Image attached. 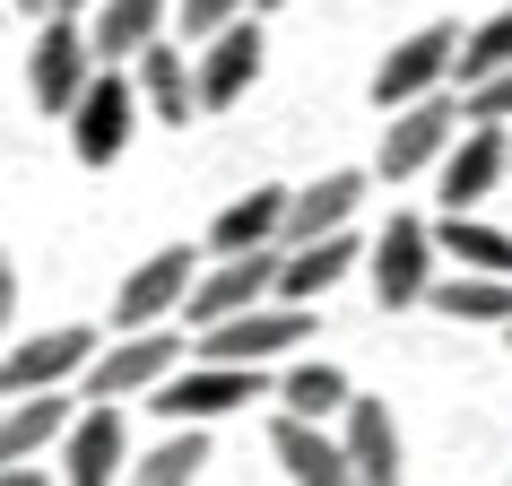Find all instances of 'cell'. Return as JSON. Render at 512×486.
Instances as JSON below:
<instances>
[{
    "label": "cell",
    "mask_w": 512,
    "mask_h": 486,
    "mask_svg": "<svg viewBox=\"0 0 512 486\" xmlns=\"http://www.w3.org/2000/svg\"><path fill=\"white\" fill-rule=\"evenodd\" d=\"M365 270H374L382 313L426 304V287H434V226H417V217H391V226H382V243L365 252Z\"/></svg>",
    "instance_id": "cell-9"
},
{
    "label": "cell",
    "mask_w": 512,
    "mask_h": 486,
    "mask_svg": "<svg viewBox=\"0 0 512 486\" xmlns=\"http://www.w3.org/2000/svg\"><path fill=\"white\" fill-rule=\"evenodd\" d=\"M452 53H460V27H417L408 44H391L382 70H374V105L391 113V105H408V96L443 87V79H452Z\"/></svg>",
    "instance_id": "cell-12"
},
{
    "label": "cell",
    "mask_w": 512,
    "mask_h": 486,
    "mask_svg": "<svg viewBox=\"0 0 512 486\" xmlns=\"http://www.w3.org/2000/svg\"><path fill=\"white\" fill-rule=\"evenodd\" d=\"M313 330V304H287V296H261L226 313V322H200V356H226V365H270V356L304 348Z\"/></svg>",
    "instance_id": "cell-2"
},
{
    "label": "cell",
    "mask_w": 512,
    "mask_h": 486,
    "mask_svg": "<svg viewBox=\"0 0 512 486\" xmlns=\"http://www.w3.org/2000/svg\"><path fill=\"white\" fill-rule=\"evenodd\" d=\"M53 9H61V18H87V9H96V0H53Z\"/></svg>",
    "instance_id": "cell-32"
},
{
    "label": "cell",
    "mask_w": 512,
    "mask_h": 486,
    "mask_svg": "<svg viewBox=\"0 0 512 486\" xmlns=\"http://www.w3.org/2000/svg\"><path fill=\"white\" fill-rule=\"evenodd\" d=\"M270 400V374L261 365H226V356H200V365H174V374L148 391L165 426H217V417H235V408Z\"/></svg>",
    "instance_id": "cell-1"
},
{
    "label": "cell",
    "mask_w": 512,
    "mask_h": 486,
    "mask_svg": "<svg viewBox=\"0 0 512 486\" xmlns=\"http://www.w3.org/2000/svg\"><path fill=\"white\" fill-rule=\"evenodd\" d=\"M174 365H183V339L148 322V330H131V339H113L105 356H87V400H148Z\"/></svg>",
    "instance_id": "cell-5"
},
{
    "label": "cell",
    "mask_w": 512,
    "mask_h": 486,
    "mask_svg": "<svg viewBox=\"0 0 512 486\" xmlns=\"http://www.w3.org/2000/svg\"><path fill=\"white\" fill-rule=\"evenodd\" d=\"M165 18H174V0H96V9H87V53L96 61H131L148 35H165Z\"/></svg>",
    "instance_id": "cell-20"
},
{
    "label": "cell",
    "mask_w": 512,
    "mask_h": 486,
    "mask_svg": "<svg viewBox=\"0 0 512 486\" xmlns=\"http://www.w3.org/2000/svg\"><path fill=\"white\" fill-rule=\"evenodd\" d=\"M278 287V243H252V252H217V270H191L183 313L191 322H226L243 304H261Z\"/></svg>",
    "instance_id": "cell-8"
},
{
    "label": "cell",
    "mask_w": 512,
    "mask_h": 486,
    "mask_svg": "<svg viewBox=\"0 0 512 486\" xmlns=\"http://www.w3.org/2000/svg\"><path fill=\"white\" fill-rule=\"evenodd\" d=\"M460 113H469V122H512V61L486 70L478 87H460Z\"/></svg>",
    "instance_id": "cell-28"
},
{
    "label": "cell",
    "mask_w": 512,
    "mask_h": 486,
    "mask_svg": "<svg viewBox=\"0 0 512 486\" xmlns=\"http://www.w3.org/2000/svg\"><path fill=\"white\" fill-rule=\"evenodd\" d=\"M18 322V261H9V252H0V330Z\"/></svg>",
    "instance_id": "cell-30"
},
{
    "label": "cell",
    "mask_w": 512,
    "mask_h": 486,
    "mask_svg": "<svg viewBox=\"0 0 512 486\" xmlns=\"http://www.w3.org/2000/svg\"><path fill=\"white\" fill-rule=\"evenodd\" d=\"M278 235H287V191H278V183L226 200V209H217V226H209L217 252H252V243H278Z\"/></svg>",
    "instance_id": "cell-23"
},
{
    "label": "cell",
    "mask_w": 512,
    "mask_h": 486,
    "mask_svg": "<svg viewBox=\"0 0 512 486\" xmlns=\"http://www.w3.org/2000/svg\"><path fill=\"white\" fill-rule=\"evenodd\" d=\"M131 131H139V87L122 79V70H105V61H96V79H87L79 105H70V148H79L87 174H105V165L131 148Z\"/></svg>",
    "instance_id": "cell-3"
},
{
    "label": "cell",
    "mask_w": 512,
    "mask_h": 486,
    "mask_svg": "<svg viewBox=\"0 0 512 486\" xmlns=\"http://www.w3.org/2000/svg\"><path fill=\"white\" fill-rule=\"evenodd\" d=\"M200 469H209V426H174L157 452H139L131 478H139V486H191Z\"/></svg>",
    "instance_id": "cell-25"
},
{
    "label": "cell",
    "mask_w": 512,
    "mask_h": 486,
    "mask_svg": "<svg viewBox=\"0 0 512 486\" xmlns=\"http://www.w3.org/2000/svg\"><path fill=\"white\" fill-rule=\"evenodd\" d=\"M270 400H287L296 417H322V426H330V417L348 408V374H339V365H296V374L278 382Z\"/></svg>",
    "instance_id": "cell-26"
},
{
    "label": "cell",
    "mask_w": 512,
    "mask_h": 486,
    "mask_svg": "<svg viewBox=\"0 0 512 486\" xmlns=\"http://www.w3.org/2000/svg\"><path fill=\"white\" fill-rule=\"evenodd\" d=\"M270 460L296 486H348V452H339V434H330L322 417H296V408L270 426Z\"/></svg>",
    "instance_id": "cell-18"
},
{
    "label": "cell",
    "mask_w": 512,
    "mask_h": 486,
    "mask_svg": "<svg viewBox=\"0 0 512 486\" xmlns=\"http://www.w3.org/2000/svg\"><path fill=\"white\" fill-rule=\"evenodd\" d=\"M356 261H365V243H356L348 226L304 235V243H287V252H278V287H270V296H287V304H322L330 287L356 270Z\"/></svg>",
    "instance_id": "cell-13"
},
{
    "label": "cell",
    "mask_w": 512,
    "mask_h": 486,
    "mask_svg": "<svg viewBox=\"0 0 512 486\" xmlns=\"http://www.w3.org/2000/svg\"><path fill=\"white\" fill-rule=\"evenodd\" d=\"M87 79H96L87 27H79V18H61V9H44V35H35V53H27V96L44 113H70Z\"/></svg>",
    "instance_id": "cell-7"
},
{
    "label": "cell",
    "mask_w": 512,
    "mask_h": 486,
    "mask_svg": "<svg viewBox=\"0 0 512 486\" xmlns=\"http://www.w3.org/2000/svg\"><path fill=\"white\" fill-rule=\"evenodd\" d=\"M209 53L191 61V79H200V113H226V105H243L252 96V79H261V9H243V18H226L217 35H200Z\"/></svg>",
    "instance_id": "cell-6"
},
{
    "label": "cell",
    "mask_w": 512,
    "mask_h": 486,
    "mask_svg": "<svg viewBox=\"0 0 512 486\" xmlns=\"http://www.w3.org/2000/svg\"><path fill=\"white\" fill-rule=\"evenodd\" d=\"M504 348H512V322H504Z\"/></svg>",
    "instance_id": "cell-34"
},
{
    "label": "cell",
    "mask_w": 512,
    "mask_h": 486,
    "mask_svg": "<svg viewBox=\"0 0 512 486\" xmlns=\"http://www.w3.org/2000/svg\"><path fill=\"white\" fill-rule=\"evenodd\" d=\"M131 61H139V113H157V122H174V131H183L191 113H200V79H191L183 44L148 35V44H139Z\"/></svg>",
    "instance_id": "cell-19"
},
{
    "label": "cell",
    "mask_w": 512,
    "mask_h": 486,
    "mask_svg": "<svg viewBox=\"0 0 512 486\" xmlns=\"http://www.w3.org/2000/svg\"><path fill=\"white\" fill-rule=\"evenodd\" d=\"M426 304L443 322H512V270H460V278H434Z\"/></svg>",
    "instance_id": "cell-22"
},
{
    "label": "cell",
    "mask_w": 512,
    "mask_h": 486,
    "mask_svg": "<svg viewBox=\"0 0 512 486\" xmlns=\"http://www.w3.org/2000/svg\"><path fill=\"white\" fill-rule=\"evenodd\" d=\"M243 9H252V0H174V18H183L191 44H200V35H217L226 18H243Z\"/></svg>",
    "instance_id": "cell-29"
},
{
    "label": "cell",
    "mask_w": 512,
    "mask_h": 486,
    "mask_svg": "<svg viewBox=\"0 0 512 486\" xmlns=\"http://www.w3.org/2000/svg\"><path fill=\"white\" fill-rule=\"evenodd\" d=\"M191 270H200V252H148L131 278H122V296H113V330H148V322H165V313H183V296H191Z\"/></svg>",
    "instance_id": "cell-11"
},
{
    "label": "cell",
    "mask_w": 512,
    "mask_h": 486,
    "mask_svg": "<svg viewBox=\"0 0 512 486\" xmlns=\"http://www.w3.org/2000/svg\"><path fill=\"white\" fill-rule=\"evenodd\" d=\"M434 252H443V261H460V270H512V235H504V226H486L478 209H443Z\"/></svg>",
    "instance_id": "cell-24"
},
{
    "label": "cell",
    "mask_w": 512,
    "mask_h": 486,
    "mask_svg": "<svg viewBox=\"0 0 512 486\" xmlns=\"http://www.w3.org/2000/svg\"><path fill=\"white\" fill-rule=\"evenodd\" d=\"M339 452H348V478L400 486V426H391L382 400H356L348 391V408H339Z\"/></svg>",
    "instance_id": "cell-16"
},
{
    "label": "cell",
    "mask_w": 512,
    "mask_h": 486,
    "mask_svg": "<svg viewBox=\"0 0 512 486\" xmlns=\"http://www.w3.org/2000/svg\"><path fill=\"white\" fill-rule=\"evenodd\" d=\"M252 9H287V0H252Z\"/></svg>",
    "instance_id": "cell-33"
},
{
    "label": "cell",
    "mask_w": 512,
    "mask_h": 486,
    "mask_svg": "<svg viewBox=\"0 0 512 486\" xmlns=\"http://www.w3.org/2000/svg\"><path fill=\"white\" fill-rule=\"evenodd\" d=\"M504 61H512V9H495L486 27H469V35H460V53H452V79H460V87H478L486 70H504Z\"/></svg>",
    "instance_id": "cell-27"
},
{
    "label": "cell",
    "mask_w": 512,
    "mask_h": 486,
    "mask_svg": "<svg viewBox=\"0 0 512 486\" xmlns=\"http://www.w3.org/2000/svg\"><path fill=\"white\" fill-rule=\"evenodd\" d=\"M87 356H96V330H79V322L35 330V339H18V348L0 356V391H44V382H70V374H87Z\"/></svg>",
    "instance_id": "cell-15"
},
{
    "label": "cell",
    "mask_w": 512,
    "mask_h": 486,
    "mask_svg": "<svg viewBox=\"0 0 512 486\" xmlns=\"http://www.w3.org/2000/svg\"><path fill=\"white\" fill-rule=\"evenodd\" d=\"M469 122V113L443 96V87H426V96H408V105H391V131H382V157L374 174L382 183H408V174H426L443 148H452V131Z\"/></svg>",
    "instance_id": "cell-4"
},
{
    "label": "cell",
    "mask_w": 512,
    "mask_h": 486,
    "mask_svg": "<svg viewBox=\"0 0 512 486\" xmlns=\"http://www.w3.org/2000/svg\"><path fill=\"white\" fill-rule=\"evenodd\" d=\"M443 209H478L486 191L512 174V131L504 122H469V131H452V148H443Z\"/></svg>",
    "instance_id": "cell-10"
},
{
    "label": "cell",
    "mask_w": 512,
    "mask_h": 486,
    "mask_svg": "<svg viewBox=\"0 0 512 486\" xmlns=\"http://www.w3.org/2000/svg\"><path fill=\"white\" fill-rule=\"evenodd\" d=\"M0 9H18V18H44V9H53V0H0Z\"/></svg>",
    "instance_id": "cell-31"
},
{
    "label": "cell",
    "mask_w": 512,
    "mask_h": 486,
    "mask_svg": "<svg viewBox=\"0 0 512 486\" xmlns=\"http://www.w3.org/2000/svg\"><path fill=\"white\" fill-rule=\"evenodd\" d=\"M70 417H79V400H70L61 382H44V391H9V408H0V460H44Z\"/></svg>",
    "instance_id": "cell-17"
},
{
    "label": "cell",
    "mask_w": 512,
    "mask_h": 486,
    "mask_svg": "<svg viewBox=\"0 0 512 486\" xmlns=\"http://www.w3.org/2000/svg\"><path fill=\"white\" fill-rule=\"evenodd\" d=\"M365 209V174H322V183L287 191V235L278 243H304V235H330V226H348Z\"/></svg>",
    "instance_id": "cell-21"
},
{
    "label": "cell",
    "mask_w": 512,
    "mask_h": 486,
    "mask_svg": "<svg viewBox=\"0 0 512 486\" xmlns=\"http://www.w3.org/2000/svg\"><path fill=\"white\" fill-rule=\"evenodd\" d=\"M61 478L70 486H105L113 469H122V460H131V434H122V408L113 400H96V408H79V417H70V426H61Z\"/></svg>",
    "instance_id": "cell-14"
}]
</instances>
